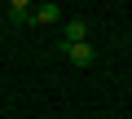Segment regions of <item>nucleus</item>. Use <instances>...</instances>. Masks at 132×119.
Instances as JSON below:
<instances>
[{
  "instance_id": "4",
  "label": "nucleus",
  "mask_w": 132,
  "mask_h": 119,
  "mask_svg": "<svg viewBox=\"0 0 132 119\" xmlns=\"http://www.w3.org/2000/svg\"><path fill=\"white\" fill-rule=\"evenodd\" d=\"M9 22H31V5L27 0H13L9 5Z\"/></svg>"
},
{
  "instance_id": "1",
  "label": "nucleus",
  "mask_w": 132,
  "mask_h": 119,
  "mask_svg": "<svg viewBox=\"0 0 132 119\" xmlns=\"http://www.w3.org/2000/svg\"><path fill=\"white\" fill-rule=\"evenodd\" d=\"M57 49H62V53H66V62H71V66H79V71H84V66H93V62H97V49H93V44H88V40H84V44H57Z\"/></svg>"
},
{
  "instance_id": "3",
  "label": "nucleus",
  "mask_w": 132,
  "mask_h": 119,
  "mask_svg": "<svg viewBox=\"0 0 132 119\" xmlns=\"http://www.w3.org/2000/svg\"><path fill=\"white\" fill-rule=\"evenodd\" d=\"M31 22H40V27L62 22V5H53V0H44V5H31Z\"/></svg>"
},
{
  "instance_id": "2",
  "label": "nucleus",
  "mask_w": 132,
  "mask_h": 119,
  "mask_svg": "<svg viewBox=\"0 0 132 119\" xmlns=\"http://www.w3.org/2000/svg\"><path fill=\"white\" fill-rule=\"evenodd\" d=\"M88 40V22L84 18H66L62 22V44H84Z\"/></svg>"
}]
</instances>
